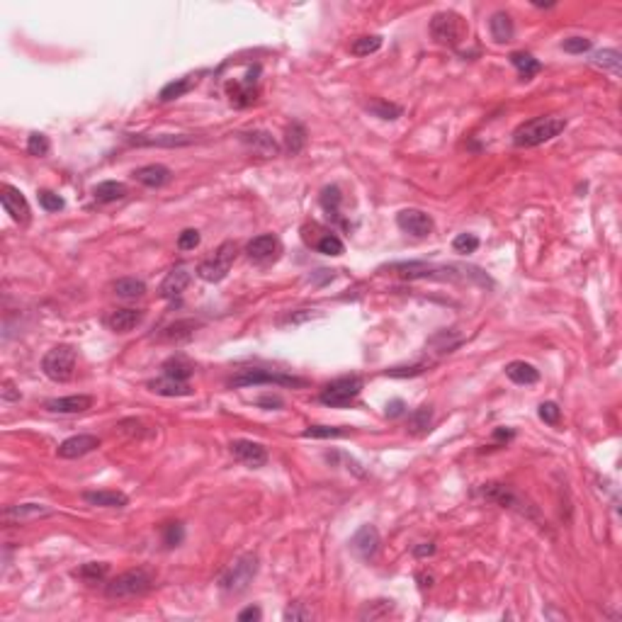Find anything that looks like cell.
<instances>
[{
  "label": "cell",
  "mask_w": 622,
  "mask_h": 622,
  "mask_svg": "<svg viewBox=\"0 0 622 622\" xmlns=\"http://www.w3.org/2000/svg\"><path fill=\"white\" fill-rule=\"evenodd\" d=\"M44 515H52V508L44 503H20L5 510V520L8 523H29V520L44 518Z\"/></svg>",
  "instance_id": "obj_20"
},
{
  "label": "cell",
  "mask_w": 622,
  "mask_h": 622,
  "mask_svg": "<svg viewBox=\"0 0 622 622\" xmlns=\"http://www.w3.org/2000/svg\"><path fill=\"white\" fill-rule=\"evenodd\" d=\"M561 49H564L566 54H584L591 49V39L586 37H569L561 42Z\"/></svg>",
  "instance_id": "obj_48"
},
{
  "label": "cell",
  "mask_w": 622,
  "mask_h": 622,
  "mask_svg": "<svg viewBox=\"0 0 622 622\" xmlns=\"http://www.w3.org/2000/svg\"><path fill=\"white\" fill-rule=\"evenodd\" d=\"M540 418H543L547 425H556V423H559V418H561L559 406H556L554 401H545V404L540 406Z\"/></svg>",
  "instance_id": "obj_49"
},
{
  "label": "cell",
  "mask_w": 622,
  "mask_h": 622,
  "mask_svg": "<svg viewBox=\"0 0 622 622\" xmlns=\"http://www.w3.org/2000/svg\"><path fill=\"white\" fill-rule=\"evenodd\" d=\"M435 552V545L433 543H420L418 547H416L414 549V554L416 556H430Z\"/></svg>",
  "instance_id": "obj_58"
},
{
  "label": "cell",
  "mask_w": 622,
  "mask_h": 622,
  "mask_svg": "<svg viewBox=\"0 0 622 622\" xmlns=\"http://www.w3.org/2000/svg\"><path fill=\"white\" fill-rule=\"evenodd\" d=\"M591 63L598 68H603V71H610L618 76L620 73V66H622V56L618 49H603V52L593 54V59H591Z\"/></svg>",
  "instance_id": "obj_33"
},
{
  "label": "cell",
  "mask_w": 622,
  "mask_h": 622,
  "mask_svg": "<svg viewBox=\"0 0 622 622\" xmlns=\"http://www.w3.org/2000/svg\"><path fill=\"white\" fill-rule=\"evenodd\" d=\"M236 260V243L234 241H227L217 248V253L212 258L202 260L197 265V278L204 280V282H222L224 278L229 275Z\"/></svg>",
  "instance_id": "obj_9"
},
{
  "label": "cell",
  "mask_w": 622,
  "mask_h": 622,
  "mask_svg": "<svg viewBox=\"0 0 622 622\" xmlns=\"http://www.w3.org/2000/svg\"><path fill=\"white\" fill-rule=\"evenodd\" d=\"M192 372H195V367L190 363H185L183 358H170L163 363V374H168V377H173V379H185V382H188Z\"/></svg>",
  "instance_id": "obj_38"
},
{
  "label": "cell",
  "mask_w": 622,
  "mask_h": 622,
  "mask_svg": "<svg viewBox=\"0 0 622 622\" xmlns=\"http://www.w3.org/2000/svg\"><path fill=\"white\" fill-rule=\"evenodd\" d=\"M396 227H399L401 232L423 238V236L433 234L435 224H433V219H430V214L420 212V209H401V212L396 214Z\"/></svg>",
  "instance_id": "obj_11"
},
{
  "label": "cell",
  "mask_w": 622,
  "mask_h": 622,
  "mask_svg": "<svg viewBox=\"0 0 622 622\" xmlns=\"http://www.w3.org/2000/svg\"><path fill=\"white\" fill-rule=\"evenodd\" d=\"M258 406H268V409H280L282 406V399L280 396H260Z\"/></svg>",
  "instance_id": "obj_57"
},
{
  "label": "cell",
  "mask_w": 622,
  "mask_h": 622,
  "mask_svg": "<svg viewBox=\"0 0 622 622\" xmlns=\"http://www.w3.org/2000/svg\"><path fill=\"white\" fill-rule=\"evenodd\" d=\"M119 433L124 435H132V438H146V435H151L153 430H144V420L139 418H124L117 423Z\"/></svg>",
  "instance_id": "obj_44"
},
{
  "label": "cell",
  "mask_w": 622,
  "mask_h": 622,
  "mask_svg": "<svg viewBox=\"0 0 622 622\" xmlns=\"http://www.w3.org/2000/svg\"><path fill=\"white\" fill-rule=\"evenodd\" d=\"M506 377L515 384H525V387H530V384L540 382V370L535 367V365L525 363V360H513V363L506 365Z\"/></svg>",
  "instance_id": "obj_22"
},
{
  "label": "cell",
  "mask_w": 622,
  "mask_h": 622,
  "mask_svg": "<svg viewBox=\"0 0 622 622\" xmlns=\"http://www.w3.org/2000/svg\"><path fill=\"white\" fill-rule=\"evenodd\" d=\"M489 32H491V37H494V42H499V44L510 42V39L515 37L513 17H510L508 13H503V10H501V13H494L489 20Z\"/></svg>",
  "instance_id": "obj_24"
},
{
  "label": "cell",
  "mask_w": 622,
  "mask_h": 622,
  "mask_svg": "<svg viewBox=\"0 0 622 622\" xmlns=\"http://www.w3.org/2000/svg\"><path fill=\"white\" fill-rule=\"evenodd\" d=\"M42 372L52 382H68L76 374V350L71 345H56L42 358Z\"/></svg>",
  "instance_id": "obj_5"
},
{
  "label": "cell",
  "mask_w": 622,
  "mask_h": 622,
  "mask_svg": "<svg viewBox=\"0 0 622 622\" xmlns=\"http://www.w3.org/2000/svg\"><path fill=\"white\" fill-rule=\"evenodd\" d=\"M302 435L304 438H343V435H348V430L331 428V425H309Z\"/></svg>",
  "instance_id": "obj_45"
},
{
  "label": "cell",
  "mask_w": 622,
  "mask_h": 622,
  "mask_svg": "<svg viewBox=\"0 0 622 622\" xmlns=\"http://www.w3.org/2000/svg\"><path fill=\"white\" fill-rule=\"evenodd\" d=\"M365 109L372 112L374 117L387 119V122H394V119H399L401 114H404V107H401V105L389 103V100H382V98H372L367 105H365Z\"/></svg>",
  "instance_id": "obj_29"
},
{
  "label": "cell",
  "mask_w": 622,
  "mask_h": 622,
  "mask_svg": "<svg viewBox=\"0 0 622 622\" xmlns=\"http://www.w3.org/2000/svg\"><path fill=\"white\" fill-rule=\"evenodd\" d=\"M0 399H3L5 404H10V401H20V389H15V384L10 382V379H5L3 389H0Z\"/></svg>",
  "instance_id": "obj_54"
},
{
  "label": "cell",
  "mask_w": 622,
  "mask_h": 622,
  "mask_svg": "<svg viewBox=\"0 0 622 622\" xmlns=\"http://www.w3.org/2000/svg\"><path fill=\"white\" fill-rule=\"evenodd\" d=\"M479 496H484L486 501H491V503L501 506V508H510L515 510V513L525 515V518H538V513H535V508L528 503V501L523 499V496L515 494L510 486L506 484H496V481H491V484H484L479 486V491H476Z\"/></svg>",
  "instance_id": "obj_7"
},
{
  "label": "cell",
  "mask_w": 622,
  "mask_h": 622,
  "mask_svg": "<svg viewBox=\"0 0 622 622\" xmlns=\"http://www.w3.org/2000/svg\"><path fill=\"white\" fill-rule=\"evenodd\" d=\"M83 501L88 506H98V508H124L129 503L127 494H122V491H109V489L85 491Z\"/></svg>",
  "instance_id": "obj_21"
},
{
  "label": "cell",
  "mask_w": 622,
  "mask_h": 622,
  "mask_svg": "<svg viewBox=\"0 0 622 622\" xmlns=\"http://www.w3.org/2000/svg\"><path fill=\"white\" fill-rule=\"evenodd\" d=\"M229 450H232L234 457L238 460V462H243L245 466L258 469V466L268 464V450H265L260 443H253V440H245V438L232 440Z\"/></svg>",
  "instance_id": "obj_12"
},
{
  "label": "cell",
  "mask_w": 622,
  "mask_h": 622,
  "mask_svg": "<svg viewBox=\"0 0 622 622\" xmlns=\"http://www.w3.org/2000/svg\"><path fill=\"white\" fill-rule=\"evenodd\" d=\"M510 63L518 68V73H520V78H523V80L535 78L540 71H543V63H540L538 59H535L533 54H528V52H513V54H510Z\"/></svg>",
  "instance_id": "obj_28"
},
{
  "label": "cell",
  "mask_w": 622,
  "mask_h": 622,
  "mask_svg": "<svg viewBox=\"0 0 622 622\" xmlns=\"http://www.w3.org/2000/svg\"><path fill=\"white\" fill-rule=\"evenodd\" d=\"M114 294L122 299H137L146 294V285L137 278H122L114 282Z\"/></svg>",
  "instance_id": "obj_31"
},
{
  "label": "cell",
  "mask_w": 622,
  "mask_h": 622,
  "mask_svg": "<svg viewBox=\"0 0 622 622\" xmlns=\"http://www.w3.org/2000/svg\"><path fill=\"white\" fill-rule=\"evenodd\" d=\"M100 448V438L98 435H90V433H80V435H73V438L63 440L61 445H59L56 455L61 460H78V457H85V455H90L93 450Z\"/></svg>",
  "instance_id": "obj_13"
},
{
  "label": "cell",
  "mask_w": 622,
  "mask_h": 622,
  "mask_svg": "<svg viewBox=\"0 0 622 622\" xmlns=\"http://www.w3.org/2000/svg\"><path fill=\"white\" fill-rule=\"evenodd\" d=\"M39 204H42V209H47V212H61V209L66 207L61 195L52 192V190H42V192H39Z\"/></svg>",
  "instance_id": "obj_46"
},
{
  "label": "cell",
  "mask_w": 622,
  "mask_h": 622,
  "mask_svg": "<svg viewBox=\"0 0 622 622\" xmlns=\"http://www.w3.org/2000/svg\"><path fill=\"white\" fill-rule=\"evenodd\" d=\"M245 253H248V258L255 260V263H268V260L278 258L280 241L275 238L273 234L255 236V238L248 241V245H245Z\"/></svg>",
  "instance_id": "obj_15"
},
{
  "label": "cell",
  "mask_w": 622,
  "mask_h": 622,
  "mask_svg": "<svg viewBox=\"0 0 622 622\" xmlns=\"http://www.w3.org/2000/svg\"><path fill=\"white\" fill-rule=\"evenodd\" d=\"M255 574H258V556L243 554L236 561H232V566L224 571L222 579H219V586H222L227 593H234V596L243 593V591L250 586V581L255 579Z\"/></svg>",
  "instance_id": "obj_6"
},
{
  "label": "cell",
  "mask_w": 622,
  "mask_h": 622,
  "mask_svg": "<svg viewBox=\"0 0 622 622\" xmlns=\"http://www.w3.org/2000/svg\"><path fill=\"white\" fill-rule=\"evenodd\" d=\"M430 420H433L430 406H420L409 416V430L411 433H425V430H430Z\"/></svg>",
  "instance_id": "obj_39"
},
{
  "label": "cell",
  "mask_w": 622,
  "mask_h": 622,
  "mask_svg": "<svg viewBox=\"0 0 622 622\" xmlns=\"http://www.w3.org/2000/svg\"><path fill=\"white\" fill-rule=\"evenodd\" d=\"M350 549H353L355 554H358L360 559H365V561L374 559V554L379 552L377 528H374V525H363V528L353 535V540H350Z\"/></svg>",
  "instance_id": "obj_14"
},
{
  "label": "cell",
  "mask_w": 622,
  "mask_h": 622,
  "mask_svg": "<svg viewBox=\"0 0 622 622\" xmlns=\"http://www.w3.org/2000/svg\"><path fill=\"white\" fill-rule=\"evenodd\" d=\"M404 409H406L404 401L394 399V401H389V404H387V416H389V418H399V416L404 414Z\"/></svg>",
  "instance_id": "obj_55"
},
{
  "label": "cell",
  "mask_w": 622,
  "mask_h": 622,
  "mask_svg": "<svg viewBox=\"0 0 622 622\" xmlns=\"http://www.w3.org/2000/svg\"><path fill=\"white\" fill-rule=\"evenodd\" d=\"M153 589V574L146 569H129L124 574L114 576L107 586H105V596L109 600H127L144 596L146 591Z\"/></svg>",
  "instance_id": "obj_2"
},
{
  "label": "cell",
  "mask_w": 622,
  "mask_h": 622,
  "mask_svg": "<svg viewBox=\"0 0 622 622\" xmlns=\"http://www.w3.org/2000/svg\"><path fill=\"white\" fill-rule=\"evenodd\" d=\"M183 535H185L183 523H170V525H165L163 543L168 545V547H175V545H180V543H183Z\"/></svg>",
  "instance_id": "obj_51"
},
{
  "label": "cell",
  "mask_w": 622,
  "mask_h": 622,
  "mask_svg": "<svg viewBox=\"0 0 622 622\" xmlns=\"http://www.w3.org/2000/svg\"><path fill=\"white\" fill-rule=\"evenodd\" d=\"M195 328H197V321H175V324L165 326V328L160 331L158 338L160 340H170V343H180V340L192 338Z\"/></svg>",
  "instance_id": "obj_30"
},
{
  "label": "cell",
  "mask_w": 622,
  "mask_h": 622,
  "mask_svg": "<svg viewBox=\"0 0 622 622\" xmlns=\"http://www.w3.org/2000/svg\"><path fill=\"white\" fill-rule=\"evenodd\" d=\"M311 618V610L304 608V603H294L285 610V620H309Z\"/></svg>",
  "instance_id": "obj_52"
},
{
  "label": "cell",
  "mask_w": 622,
  "mask_h": 622,
  "mask_svg": "<svg viewBox=\"0 0 622 622\" xmlns=\"http://www.w3.org/2000/svg\"><path fill=\"white\" fill-rule=\"evenodd\" d=\"M49 151H52V142H49V137H44V134H39V132L29 134L27 137V153L29 156L44 158V156H49Z\"/></svg>",
  "instance_id": "obj_43"
},
{
  "label": "cell",
  "mask_w": 622,
  "mask_h": 622,
  "mask_svg": "<svg viewBox=\"0 0 622 622\" xmlns=\"http://www.w3.org/2000/svg\"><path fill=\"white\" fill-rule=\"evenodd\" d=\"M566 129L564 117H554V114H545V117H535L530 122L520 124L513 132V144L520 149H533L545 142H552Z\"/></svg>",
  "instance_id": "obj_1"
},
{
  "label": "cell",
  "mask_w": 622,
  "mask_h": 622,
  "mask_svg": "<svg viewBox=\"0 0 622 622\" xmlns=\"http://www.w3.org/2000/svg\"><path fill=\"white\" fill-rule=\"evenodd\" d=\"M190 280H192V275H190L188 268H175L170 270L168 275H165V280L160 282V297L163 299H175L180 297V294L188 289Z\"/></svg>",
  "instance_id": "obj_18"
},
{
  "label": "cell",
  "mask_w": 622,
  "mask_h": 622,
  "mask_svg": "<svg viewBox=\"0 0 622 622\" xmlns=\"http://www.w3.org/2000/svg\"><path fill=\"white\" fill-rule=\"evenodd\" d=\"M382 49V37L379 34H367V37H360L350 44V54L353 56H370V54L379 52Z\"/></svg>",
  "instance_id": "obj_36"
},
{
  "label": "cell",
  "mask_w": 622,
  "mask_h": 622,
  "mask_svg": "<svg viewBox=\"0 0 622 622\" xmlns=\"http://www.w3.org/2000/svg\"><path fill=\"white\" fill-rule=\"evenodd\" d=\"M258 384H278V387H292V389H302L307 387V379L304 377H294V374H285V372H273V370H241L236 377L229 379V387H258Z\"/></svg>",
  "instance_id": "obj_4"
},
{
  "label": "cell",
  "mask_w": 622,
  "mask_h": 622,
  "mask_svg": "<svg viewBox=\"0 0 622 622\" xmlns=\"http://www.w3.org/2000/svg\"><path fill=\"white\" fill-rule=\"evenodd\" d=\"M197 80H199L197 76H183V78L170 80V83H165L163 88H160L158 100H160V103H170V100L183 98L185 93H190V90L197 85Z\"/></svg>",
  "instance_id": "obj_26"
},
{
  "label": "cell",
  "mask_w": 622,
  "mask_h": 622,
  "mask_svg": "<svg viewBox=\"0 0 622 622\" xmlns=\"http://www.w3.org/2000/svg\"><path fill=\"white\" fill-rule=\"evenodd\" d=\"M391 610H394V603H391V600H372V603H367L363 610H360V620H379V618H387Z\"/></svg>",
  "instance_id": "obj_40"
},
{
  "label": "cell",
  "mask_w": 622,
  "mask_h": 622,
  "mask_svg": "<svg viewBox=\"0 0 622 622\" xmlns=\"http://www.w3.org/2000/svg\"><path fill=\"white\" fill-rule=\"evenodd\" d=\"M132 144H139V146H188V144H192V139L190 137H170V134H165V137L160 139H129Z\"/></svg>",
  "instance_id": "obj_41"
},
{
  "label": "cell",
  "mask_w": 622,
  "mask_h": 622,
  "mask_svg": "<svg viewBox=\"0 0 622 622\" xmlns=\"http://www.w3.org/2000/svg\"><path fill=\"white\" fill-rule=\"evenodd\" d=\"M142 321H144L142 309H117L105 319V324H107V328L114 331V333H129V331L137 328Z\"/></svg>",
  "instance_id": "obj_17"
},
{
  "label": "cell",
  "mask_w": 622,
  "mask_h": 622,
  "mask_svg": "<svg viewBox=\"0 0 622 622\" xmlns=\"http://www.w3.org/2000/svg\"><path fill=\"white\" fill-rule=\"evenodd\" d=\"M363 391V379L358 374H348V377H338L331 384H326L324 391L319 394V401L331 409H343L350 401L358 399V394Z\"/></svg>",
  "instance_id": "obj_8"
},
{
  "label": "cell",
  "mask_w": 622,
  "mask_h": 622,
  "mask_svg": "<svg viewBox=\"0 0 622 622\" xmlns=\"http://www.w3.org/2000/svg\"><path fill=\"white\" fill-rule=\"evenodd\" d=\"M149 389L158 396H192L195 394V389L190 387L185 379H173V377H168V374L149 382Z\"/></svg>",
  "instance_id": "obj_23"
},
{
  "label": "cell",
  "mask_w": 622,
  "mask_h": 622,
  "mask_svg": "<svg viewBox=\"0 0 622 622\" xmlns=\"http://www.w3.org/2000/svg\"><path fill=\"white\" fill-rule=\"evenodd\" d=\"M229 95H232V103L236 107H245L248 103H253V95H255V78H250L245 83H234L229 85Z\"/></svg>",
  "instance_id": "obj_32"
},
{
  "label": "cell",
  "mask_w": 622,
  "mask_h": 622,
  "mask_svg": "<svg viewBox=\"0 0 622 622\" xmlns=\"http://www.w3.org/2000/svg\"><path fill=\"white\" fill-rule=\"evenodd\" d=\"M321 207L328 212V217H340L338 207H340V190L335 188V185H331V188H324V192H321Z\"/></svg>",
  "instance_id": "obj_42"
},
{
  "label": "cell",
  "mask_w": 622,
  "mask_h": 622,
  "mask_svg": "<svg viewBox=\"0 0 622 622\" xmlns=\"http://www.w3.org/2000/svg\"><path fill=\"white\" fill-rule=\"evenodd\" d=\"M307 146V129L304 124L292 122V127H287V137H285V149L292 156H297L302 149Z\"/></svg>",
  "instance_id": "obj_35"
},
{
  "label": "cell",
  "mask_w": 622,
  "mask_h": 622,
  "mask_svg": "<svg viewBox=\"0 0 622 622\" xmlns=\"http://www.w3.org/2000/svg\"><path fill=\"white\" fill-rule=\"evenodd\" d=\"M425 365H414V367H394L387 370V377H414V374L423 372Z\"/></svg>",
  "instance_id": "obj_53"
},
{
  "label": "cell",
  "mask_w": 622,
  "mask_h": 622,
  "mask_svg": "<svg viewBox=\"0 0 622 622\" xmlns=\"http://www.w3.org/2000/svg\"><path fill=\"white\" fill-rule=\"evenodd\" d=\"M107 569L109 566L105 564V561H88V564H83L76 571V576L83 579L85 584H98V581H103L105 576H107Z\"/></svg>",
  "instance_id": "obj_37"
},
{
  "label": "cell",
  "mask_w": 622,
  "mask_h": 622,
  "mask_svg": "<svg viewBox=\"0 0 622 622\" xmlns=\"http://www.w3.org/2000/svg\"><path fill=\"white\" fill-rule=\"evenodd\" d=\"M241 139H243V144H248L255 153L263 156V158H273V156H278V151H280L275 139L270 137L268 132H248V134H241Z\"/></svg>",
  "instance_id": "obj_25"
},
{
  "label": "cell",
  "mask_w": 622,
  "mask_h": 622,
  "mask_svg": "<svg viewBox=\"0 0 622 622\" xmlns=\"http://www.w3.org/2000/svg\"><path fill=\"white\" fill-rule=\"evenodd\" d=\"M453 248L457 250V253H474V250L479 248V238H476L474 234H457L453 241Z\"/></svg>",
  "instance_id": "obj_47"
},
{
  "label": "cell",
  "mask_w": 622,
  "mask_h": 622,
  "mask_svg": "<svg viewBox=\"0 0 622 622\" xmlns=\"http://www.w3.org/2000/svg\"><path fill=\"white\" fill-rule=\"evenodd\" d=\"M93 197H95V202H103V204L117 202V199L127 197V185L117 183V180H105V183H100L93 188Z\"/></svg>",
  "instance_id": "obj_27"
},
{
  "label": "cell",
  "mask_w": 622,
  "mask_h": 622,
  "mask_svg": "<svg viewBox=\"0 0 622 622\" xmlns=\"http://www.w3.org/2000/svg\"><path fill=\"white\" fill-rule=\"evenodd\" d=\"M430 37L443 47H457L466 37V20L455 10H445V13L433 15L430 20Z\"/></svg>",
  "instance_id": "obj_3"
},
{
  "label": "cell",
  "mask_w": 622,
  "mask_h": 622,
  "mask_svg": "<svg viewBox=\"0 0 622 622\" xmlns=\"http://www.w3.org/2000/svg\"><path fill=\"white\" fill-rule=\"evenodd\" d=\"M0 202H3L5 212L10 214V219L17 224H27L29 217H32V209H29V202L17 188L13 185H0Z\"/></svg>",
  "instance_id": "obj_10"
},
{
  "label": "cell",
  "mask_w": 622,
  "mask_h": 622,
  "mask_svg": "<svg viewBox=\"0 0 622 622\" xmlns=\"http://www.w3.org/2000/svg\"><path fill=\"white\" fill-rule=\"evenodd\" d=\"M263 618V613H260V608H255V605H250V608H245V610H241L238 613V620L241 622H245V620H260Z\"/></svg>",
  "instance_id": "obj_56"
},
{
  "label": "cell",
  "mask_w": 622,
  "mask_h": 622,
  "mask_svg": "<svg viewBox=\"0 0 622 622\" xmlns=\"http://www.w3.org/2000/svg\"><path fill=\"white\" fill-rule=\"evenodd\" d=\"M199 245V232L197 229H185L178 236V248L180 250H195Z\"/></svg>",
  "instance_id": "obj_50"
},
{
  "label": "cell",
  "mask_w": 622,
  "mask_h": 622,
  "mask_svg": "<svg viewBox=\"0 0 622 622\" xmlns=\"http://www.w3.org/2000/svg\"><path fill=\"white\" fill-rule=\"evenodd\" d=\"M44 409L52 414H83V411L93 409V396L88 394H73L61 396V399H49Z\"/></svg>",
  "instance_id": "obj_16"
},
{
  "label": "cell",
  "mask_w": 622,
  "mask_h": 622,
  "mask_svg": "<svg viewBox=\"0 0 622 622\" xmlns=\"http://www.w3.org/2000/svg\"><path fill=\"white\" fill-rule=\"evenodd\" d=\"M132 175L137 183L146 185V188H163V185H168L170 178H173L170 168H165V165H160V163H151V165H144V168H137Z\"/></svg>",
  "instance_id": "obj_19"
},
{
  "label": "cell",
  "mask_w": 622,
  "mask_h": 622,
  "mask_svg": "<svg viewBox=\"0 0 622 622\" xmlns=\"http://www.w3.org/2000/svg\"><path fill=\"white\" fill-rule=\"evenodd\" d=\"M314 248L319 250V253H324V255H331V258H338V255L345 253V243L331 232L321 234V238L314 243Z\"/></svg>",
  "instance_id": "obj_34"
}]
</instances>
